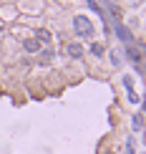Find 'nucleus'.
I'll use <instances>...</instances> for the list:
<instances>
[{"label": "nucleus", "instance_id": "nucleus-1", "mask_svg": "<svg viewBox=\"0 0 146 154\" xmlns=\"http://www.w3.org/2000/svg\"><path fill=\"white\" fill-rule=\"evenodd\" d=\"M73 28H76V33L81 38H91L93 35V23H91V18H86V15H76L73 18Z\"/></svg>", "mask_w": 146, "mask_h": 154}, {"label": "nucleus", "instance_id": "nucleus-2", "mask_svg": "<svg viewBox=\"0 0 146 154\" xmlns=\"http://www.w3.org/2000/svg\"><path fill=\"white\" fill-rule=\"evenodd\" d=\"M35 41L40 43V46H50V43H53V35H50V30H46V28H38L35 30Z\"/></svg>", "mask_w": 146, "mask_h": 154}, {"label": "nucleus", "instance_id": "nucleus-3", "mask_svg": "<svg viewBox=\"0 0 146 154\" xmlns=\"http://www.w3.org/2000/svg\"><path fill=\"white\" fill-rule=\"evenodd\" d=\"M68 56H71V58H81V56H83V46L73 41L71 46H68Z\"/></svg>", "mask_w": 146, "mask_h": 154}, {"label": "nucleus", "instance_id": "nucleus-4", "mask_svg": "<svg viewBox=\"0 0 146 154\" xmlns=\"http://www.w3.org/2000/svg\"><path fill=\"white\" fill-rule=\"evenodd\" d=\"M23 48L28 51V53H38V51H40V43H38L35 38H28V41H23Z\"/></svg>", "mask_w": 146, "mask_h": 154}, {"label": "nucleus", "instance_id": "nucleus-5", "mask_svg": "<svg viewBox=\"0 0 146 154\" xmlns=\"http://www.w3.org/2000/svg\"><path fill=\"white\" fill-rule=\"evenodd\" d=\"M131 129H134V131H141L144 129V116H141V114H136V116L131 119Z\"/></svg>", "mask_w": 146, "mask_h": 154}, {"label": "nucleus", "instance_id": "nucleus-6", "mask_svg": "<svg viewBox=\"0 0 146 154\" xmlns=\"http://www.w3.org/2000/svg\"><path fill=\"white\" fill-rule=\"evenodd\" d=\"M124 149H126V154H136V149H139V146H136V139L129 137V139H126V144H124Z\"/></svg>", "mask_w": 146, "mask_h": 154}, {"label": "nucleus", "instance_id": "nucleus-7", "mask_svg": "<svg viewBox=\"0 0 146 154\" xmlns=\"http://www.w3.org/2000/svg\"><path fill=\"white\" fill-rule=\"evenodd\" d=\"M111 63H113V66H121V63H124L121 61V51H118V48L111 51Z\"/></svg>", "mask_w": 146, "mask_h": 154}, {"label": "nucleus", "instance_id": "nucleus-8", "mask_svg": "<svg viewBox=\"0 0 146 154\" xmlns=\"http://www.w3.org/2000/svg\"><path fill=\"white\" fill-rule=\"evenodd\" d=\"M126 99H129L131 104H141V99H139V94L134 91V88H129V91H126Z\"/></svg>", "mask_w": 146, "mask_h": 154}, {"label": "nucleus", "instance_id": "nucleus-9", "mask_svg": "<svg viewBox=\"0 0 146 154\" xmlns=\"http://www.w3.org/2000/svg\"><path fill=\"white\" fill-rule=\"evenodd\" d=\"M91 53L96 56V58H101V56H103V46H101V43H91Z\"/></svg>", "mask_w": 146, "mask_h": 154}, {"label": "nucleus", "instance_id": "nucleus-10", "mask_svg": "<svg viewBox=\"0 0 146 154\" xmlns=\"http://www.w3.org/2000/svg\"><path fill=\"white\" fill-rule=\"evenodd\" d=\"M124 86H126V91L134 88V79H131V76H124Z\"/></svg>", "mask_w": 146, "mask_h": 154}, {"label": "nucleus", "instance_id": "nucleus-11", "mask_svg": "<svg viewBox=\"0 0 146 154\" xmlns=\"http://www.w3.org/2000/svg\"><path fill=\"white\" fill-rule=\"evenodd\" d=\"M129 56H131V61H139V58H141V53H139L136 48H129Z\"/></svg>", "mask_w": 146, "mask_h": 154}, {"label": "nucleus", "instance_id": "nucleus-12", "mask_svg": "<svg viewBox=\"0 0 146 154\" xmlns=\"http://www.w3.org/2000/svg\"><path fill=\"white\" fill-rule=\"evenodd\" d=\"M106 154H116V152H106Z\"/></svg>", "mask_w": 146, "mask_h": 154}]
</instances>
